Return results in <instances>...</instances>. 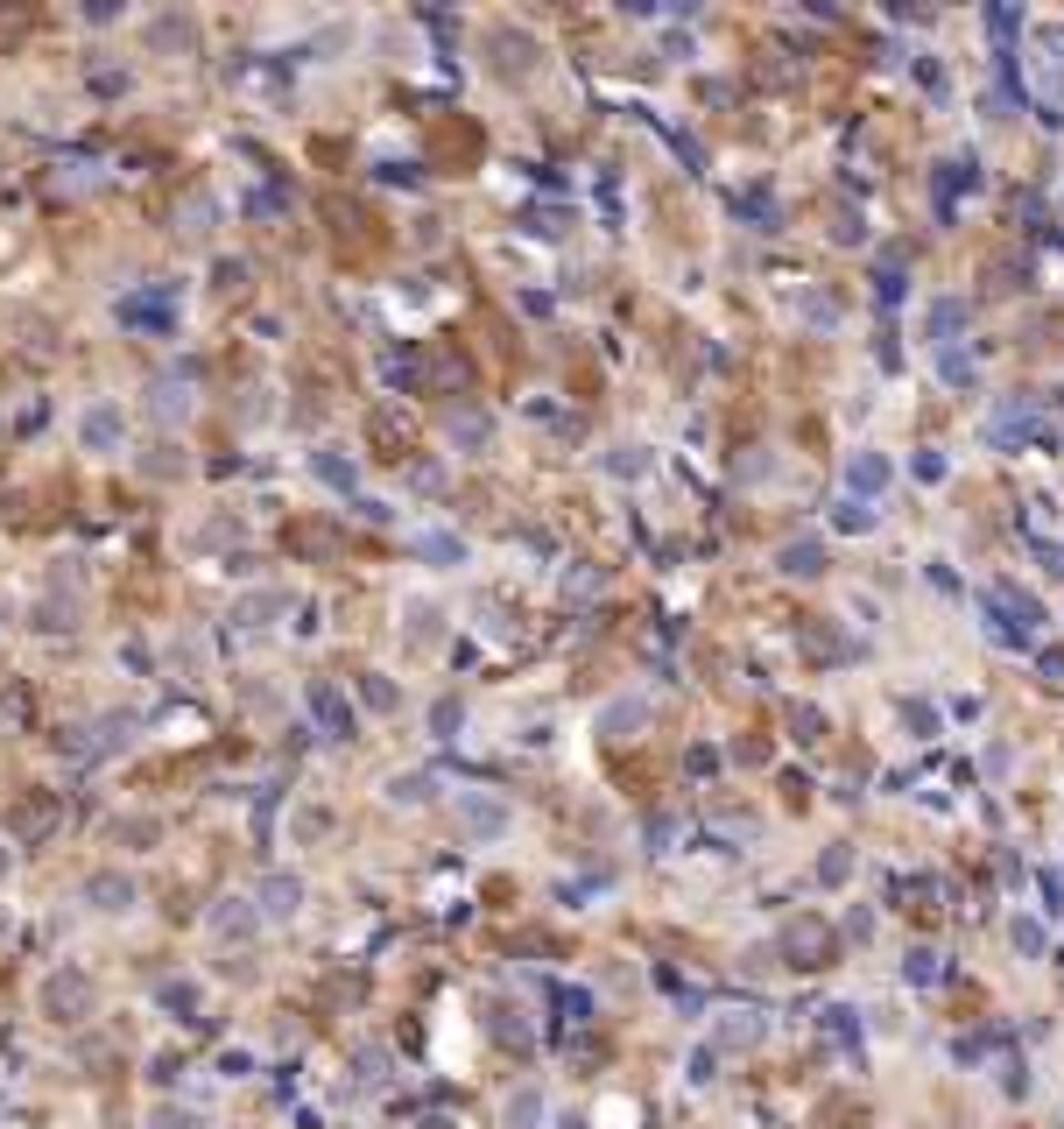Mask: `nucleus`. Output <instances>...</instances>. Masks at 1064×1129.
<instances>
[{
	"label": "nucleus",
	"instance_id": "nucleus-1",
	"mask_svg": "<svg viewBox=\"0 0 1064 1129\" xmlns=\"http://www.w3.org/2000/svg\"><path fill=\"white\" fill-rule=\"evenodd\" d=\"M452 812H458V833L479 840V848H494V840H508V833H515V805H508L500 791H458V798H452Z\"/></svg>",
	"mask_w": 1064,
	"mask_h": 1129
},
{
	"label": "nucleus",
	"instance_id": "nucleus-2",
	"mask_svg": "<svg viewBox=\"0 0 1064 1129\" xmlns=\"http://www.w3.org/2000/svg\"><path fill=\"white\" fill-rule=\"evenodd\" d=\"M79 452H92V459H121L127 452V410L113 403V396H92V403L79 410Z\"/></svg>",
	"mask_w": 1064,
	"mask_h": 1129
},
{
	"label": "nucleus",
	"instance_id": "nucleus-3",
	"mask_svg": "<svg viewBox=\"0 0 1064 1129\" xmlns=\"http://www.w3.org/2000/svg\"><path fill=\"white\" fill-rule=\"evenodd\" d=\"M247 896H255L261 925H297V917H303V904H311V883H303L297 869H268V875H261V883L247 890Z\"/></svg>",
	"mask_w": 1064,
	"mask_h": 1129
},
{
	"label": "nucleus",
	"instance_id": "nucleus-4",
	"mask_svg": "<svg viewBox=\"0 0 1064 1129\" xmlns=\"http://www.w3.org/2000/svg\"><path fill=\"white\" fill-rule=\"evenodd\" d=\"M35 1003H43V1017H56V1024H79L85 1009H92V974H85V967H56V974H43Z\"/></svg>",
	"mask_w": 1064,
	"mask_h": 1129
},
{
	"label": "nucleus",
	"instance_id": "nucleus-5",
	"mask_svg": "<svg viewBox=\"0 0 1064 1129\" xmlns=\"http://www.w3.org/2000/svg\"><path fill=\"white\" fill-rule=\"evenodd\" d=\"M395 636H402V649H410V657H431L437 636H444V607L431 601V593H410V601L395 607Z\"/></svg>",
	"mask_w": 1064,
	"mask_h": 1129
},
{
	"label": "nucleus",
	"instance_id": "nucleus-6",
	"mask_svg": "<svg viewBox=\"0 0 1064 1129\" xmlns=\"http://www.w3.org/2000/svg\"><path fill=\"white\" fill-rule=\"evenodd\" d=\"M255 932H261L255 896H219V904L205 911V940H211V946H247Z\"/></svg>",
	"mask_w": 1064,
	"mask_h": 1129
},
{
	"label": "nucleus",
	"instance_id": "nucleus-7",
	"mask_svg": "<svg viewBox=\"0 0 1064 1129\" xmlns=\"http://www.w3.org/2000/svg\"><path fill=\"white\" fill-rule=\"evenodd\" d=\"M85 904L92 911H100V917H134V911H142V883H134V875H121V869H100V875H85Z\"/></svg>",
	"mask_w": 1064,
	"mask_h": 1129
},
{
	"label": "nucleus",
	"instance_id": "nucleus-8",
	"mask_svg": "<svg viewBox=\"0 0 1064 1129\" xmlns=\"http://www.w3.org/2000/svg\"><path fill=\"white\" fill-rule=\"evenodd\" d=\"M410 551L431 572H452V565H466V537L458 530H444V523H423V530H410Z\"/></svg>",
	"mask_w": 1064,
	"mask_h": 1129
},
{
	"label": "nucleus",
	"instance_id": "nucleus-9",
	"mask_svg": "<svg viewBox=\"0 0 1064 1129\" xmlns=\"http://www.w3.org/2000/svg\"><path fill=\"white\" fill-rule=\"evenodd\" d=\"M500 1122H508V1129H550V1101H544V1087H515V1095L500 1101Z\"/></svg>",
	"mask_w": 1064,
	"mask_h": 1129
},
{
	"label": "nucleus",
	"instance_id": "nucleus-10",
	"mask_svg": "<svg viewBox=\"0 0 1064 1129\" xmlns=\"http://www.w3.org/2000/svg\"><path fill=\"white\" fill-rule=\"evenodd\" d=\"M311 473H318V481L332 487V494H353V487H360V466H353V459H339L332 445H324V452H311Z\"/></svg>",
	"mask_w": 1064,
	"mask_h": 1129
},
{
	"label": "nucleus",
	"instance_id": "nucleus-11",
	"mask_svg": "<svg viewBox=\"0 0 1064 1129\" xmlns=\"http://www.w3.org/2000/svg\"><path fill=\"white\" fill-rule=\"evenodd\" d=\"M846 487H854V494H881L888 487V459L881 452H854V459H846Z\"/></svg>",
	"mask_w": 1064,
	"mask_h": 1129
},
{
	"label": "nucleus",
	"instance_id": "nucleus-12",
	"mask_svg": "<svg viewBox=\"0 0 1064 1129\" xmlns=\"http://www.w3.org/2000/svg\"><path fill=\"white\" fill-rule=\"evenodd\" d=\"M599 466H607L613 481H642V473H649V445H634V438H628V445H607Z\"/></svg>",
	"mask_w": 1064,
	"mask_h": 1129
},
{
	"label": "nucleus",
	"instance_id": "nucleus-13",
	"mask_svg": "<svg viewBox=\"0 0 1064 1129\" xmlns=\"http://www.w3.org/2000/svg\"><path fill=\"white\" fill-rule=\"evenodd\" d=\"M148 410H156L163 424H184V417H190V389H177V381H156V389H148Z\"/></svg>",
	"mask_w": 1064,
	"mask_h": 1129
},
{
	"label": "nucleus",
	"instance_id": "nucleus-14",
	"mask_svg": "<svg viewBox=\"0 0 1064 1129\" xmlns=\"http://www.w3.org/2000/svg\"><path fill=\"white\" fill-rule=\"evenodd\" d=\"M381 798L416 812V805H431V777H416V770H410V777H389V783H381Z\"/></svg>",
	"mask_w": 1064,
	"mask_h": 1129
},
{
	"label": "nucleus",
	"instance_id": "nucleus-15",
	"mask_svg": "<svg viewBox=\"0 0 1064 1129\" xmlns=\"http://www.w3.org/2000/svg\"><path fill=\"white\" fill-rule=\"evenodd\" d=\"M142 1129H205V1116H198V1108H184V1101H156L142 1116Z\"/></svg>",
	"mask_w": 1064,
	"mask_h": 1129
},
{
	"label": "nucleus",
	"instance_id": "nucleus-16",
	"mask_svg": "<svg viewBox=\"0 0 1064 1129\" xmlns=\"http://www.w3.org/2000/svg\"><path fill=\"white\" fill-rule=\"evenodd\" d=\"M360 699L374 706V714H395V706H402V692H395V685L381 678V671H366V678H360Z\"/></svg>",
	"mask_w": 1064,
	"mask_h": 1129
},
{
	"label": "nucleus",
	"instance_id": "nucleus-17",
	"mask_svg": "<svg viewBox=\"0 0 1064 1129\" xmlns=\"http://www.w3.org/2000/svg\"><path fill=\"white\" fill-rule=\"evenodd\" d=\"M444 431H452V445H487V417H479V410L452 417V424H444Z\"/></svg>",
	"mask_w": 1064,
	"mask_h": 1129
},
{
	"label": "nucleus",
	"instance_id": "nucleus-18",
	"mask_svg": "<svg viewBox=\"0 0 1064 1129\" xmlns=\"http://www.w3.org/2000/svg\"><path fill=\"white\" fill-rule=\"evenodd\" d=\"M959 318H965V304H959V297L931 304V339H952V332H959Z\"/></svg>",
	"mask_w": 1064,
	"mask_h": 1129
},
{
	"label": "nucleus",
	"instance_id": "nucleus-19",
	"mask_svg": "<svg viewBox=\"0 0 1064 1129\" xmlns=\"http://www.w3.org/2000/svg\"><path fill=\"white\" fill-rule=\"evenodd\" d=\"M649 720V699H613L607 706V727H642Z\"/></svg>",
	"mask_w": 1064,
	"mask_h": 1129
},
{
	"label": "nucleus",
	"instance_id": "nucleus-20",
	"mask_svg": "<svg viewBox=\"0 0 1064 1129\" xmlns=\"http://www.w3.org/2000/svg\"><path fill=\"white\" fill-rule=\"evenodd\" d=\"M783 565L797 572V579H810V572H818V544H789V551H783Z\"/></svg>",
	"mask_w": 1064,
	"mask_h": 1129
},
{
	"label": "nucleus",
	"instance_id": "nucleus-21",
	"mask_svg": "<svg viewBox=\"0 0 1064 1129\" xmlns=\"http://www.w3.org/2000/svg\"><path fill=\"white\" fill-rule=\"evenodd\" d=\"M142 466L156 473V481H163V473H184V445H156V459H142Z\"/></svg>",
	"mask_w": 1064,
	"mask_h": 1129
},
{
	"label": "nucleus",
	"instance_id": "nucleus-22",
	"mask_svg": "<svg viewBox=\"0 0 1064 1129\" xmlns=\"http://www.w3.org/2000/svg\"><path fill=\"white\" fill-rule=\"evenodd\" d=\"M839 530H875V509H867V502H846V509H839Z\"/></svg>",
	"mask_w": 1064,
	"mask_h": 1129
},
{
	"label": "nucleus",
	"instance_id": "nucleus-23",
	"mask_svg": "<svg viewBox=\"0 0 1064 1129\" xmlns=\"http://www.w3.org/2000/svg\"><path fill=\"white\" fill-rule=\"evenodd\" d=\"M1015 946H1022V953H1043V925H1030V917H1015Z\"/></svg>",
	"mask_w": 1064,
	"mask_h": 1129
},
{
	"label": "nucleus",
	"instance_id": "nucleus-24",
	"mask_svg": "<svg viewBox=\"0 0 1064 1129\" xmlns=\"http://www.w3.org/2000/svg\"><path fill=\"white\" fill-rule=\"evenodd\" d=\"M754 1038H762V1024L741 1009V1024H726V1045H754Z\"/></svg>",
	"mask_w": 1064,
	"mask_h": 1129
},
{
	"label": "nucleus",
	"instance_id": "nucleus-25",
	"mask_svg": "<svg viewBox=\"0 0 1064 1129\" xmlns=\"http://www.w3.org/2000/svg\"><path fill=\"white\" fill-rule=\"evenodd\" d=\"M8 932H14V904H0V940H8Z\"/></svg>",
	"mask_w": 1064,
	"mask_h": 1129
},
{
	"label": "nucleus",
	"instance_id": "nucleus-26",
	"mask_svg": "<svg viewBox=\"0 0 1064 1129\" xmlns=\"http://www.w3.org/2000/svg\"><path fill=\"white\" fill-rule=\"evenodd\" d=\"M14 869V848H0V875H8Z\"/></svg>",
	"mask_w": 1064,
	"mask_h": 1129
}]
</instances>
